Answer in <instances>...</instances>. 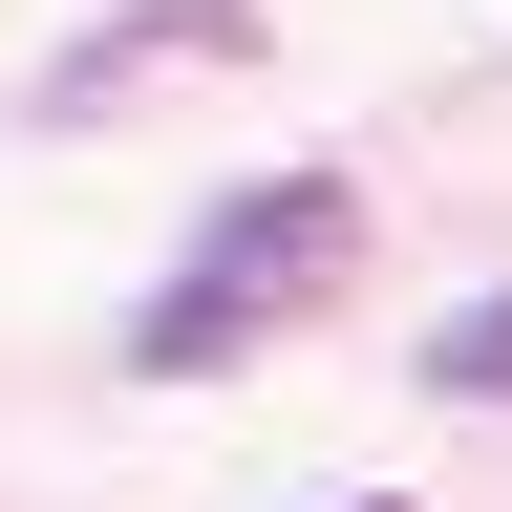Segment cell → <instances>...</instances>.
<instances>
[{"instance_id":"cell-1","label":"cell","mask_w":512,"mask_h":512,"mask_svg":"<svg viewBox=\"0 0 512 512\" xmlns=\"http://www.w3.org/2000/svg\"><path fill=\"white\" fill-rule=\"evenodd\" d=\"M342 256H363V192H342V171H278V192H235V214L192 235V278H150L128 363H150V384H214L235 342H278L299 299H342Z\"/></svg>"},{"instance_id":"cell-2","label":"cell","mask_w":512,"mask_h":512,"mask_svg":"<svg viewBox=\"0 0 512 512\" xmlns=\"http://www.w3.org/2000/svg\"><path fill=\"white\" fill-rule=\"evenodd\" d=\"M427 384H448V406H512V278H491V299H448V342H427Z\"/></svg>"},{"instance_id":"cell-3","label":"cell","mask_w":512,"mask_h":512,"mask_svg":"<svg viewBox=\"0 0 512 512\" xmlns=\"http://www.w3.org/2000/svg\"><path fill=\"white\" fill-rule=\"evenodd\" d=\"M342 512H406V491H342Z\"/></svg>"}]
</instances>
